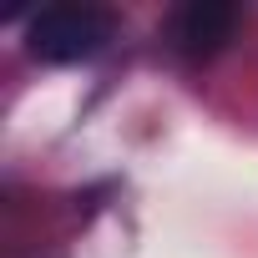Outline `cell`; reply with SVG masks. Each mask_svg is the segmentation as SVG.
Returning <instances> with one entry per match:
<instances>
[{
	"instance_id": "cell-2",
	"label": "cell",
	"mask_w": 258,
	"mask_h": 258,
	"mask_svg": "<svg viewBox=\"0 0 258 258\" xmlns=\"http://www.w3.org/2000/svg\"><path fill=\"white\" fill-rule=\"evenodd\" d=\"M233 31H238V6L233 0H187V6H177L172 21H167V41L187 61L218 56L233 41Z\"/></svg>"
},
{
	"instance_id": "cell-1",
	"label": "cell",
	"mask_w": 258,
	"mask_h": 258,
	"mask_svg": "<svg viewBox=\"0 0 258 258\" xmlns=\"http://www.w3.org/2000/svg\"><path fill=\"white\" fill-rule=\"evenodd\" d=\"M106 41H111V11H101V6H81V0L41 6V11L31 16V31H26L31 56L46 61V66L86 61V56H96Z\"/></svg>"
}]
</instances>
